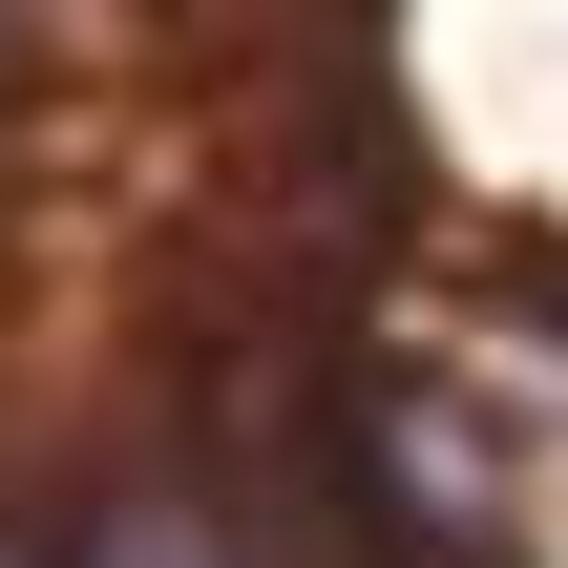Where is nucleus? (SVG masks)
I'll list each match as a JSON object with an SVG mask.
<instances>
[{
  "mask_svg": "<svg viewBox=\"0 0 568 568\" xmlns=\"http://www.w3.org/2000/svg\"><path fill=\"white\" fill-rule=\"evenodd\" d=\"M84 568H253V548H232L211 506H126V527H105V548H84Z\"/></svg>",
  "mask_w": 568,
  "mask_h": 568,
  "instance_id": "obj_1",
  "label": "nucleus"
}]
</instances>
